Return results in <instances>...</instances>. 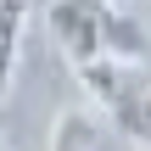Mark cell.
Listing matches in <instances>:
<instances>
[{"label": "cell", "instance_id": "cell-1", "mask_svg": "<svg viewBox=\"0 0 151 151\" xmlns=\"http://www.w3.org/2000/svg\"><path fill=\"white\" fill-rule=\"evenodd\" d=\"M106 11H112V0H50L45 22L73 67H90L106 56Z\"/></svg>", "mask_w": 151, "mask_h": 151}, {"label": "cell", "instance_id": "cell-2", "mask_svg": "<svg viewBox=\"0 0 151 151\" xmlns=\"http://www.w3.org/2000/svg\"><path fill=\"white\" fill-rule=\"evenodd\" d=\"M151 56V22L146 17H129L123 6L106 11V62H123V67H146Z\"/></svg>", "mask_w": 151, "mask_h": 151}, {"label": "cell", "instance_id": "cell-3", "mask_svg": "<svg viewBox=\"0 0 151 151\" xmlns=\"http://www.w3.org/2000/svg\"><path fill=\"white\" fill-rule=\"evenodd\" d=\"M112 123H118V134H123V140L151 146V84H134V90L112 106Z\"/></svg>", "mask_w": 151, "mask_h": 151}, {"label": "cell", "instance_id": "cell-4", "mask_svg": "<svg viewBox=\"0 0 151 151\" xmlns=\"http://www.w3.org/2000/svg\"><path fill=\"white\" fill-rule=\"evenodd\" d=\"M17 45H22V0H0V101L17 78Z\"/></svg>", "mask_w": 151, "mask_h": 151}, {"label": "cell", "instance_id": "cell-5", "mask_svg": "<svg viewBox=\"0 0 151 151\" xmlns=\"http://www.w3.org/2000/svg\"><path fill=\"white\" fill-rule=\"evenodd\" d=\"M112 6H134V0H112Z\"/></svg>", "mask_w": 151, "mask_h": 151}]
</instances>
